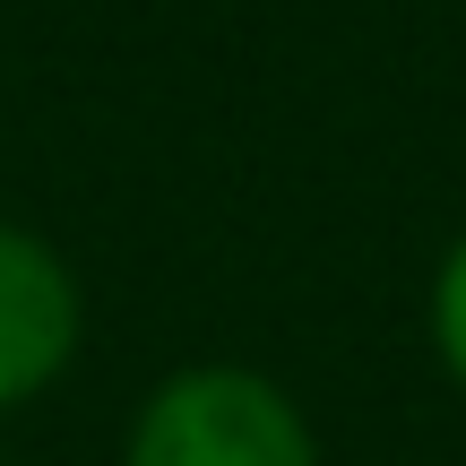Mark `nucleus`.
<instances>
[{
  "label": "nucleus",
  "instance_id": "nucleus-3",
  "mask_svg": "<svg viewBox=\"0 0 466 466\" xmlns=\"http://www.w3.org/2000/svg\"><path fill=\"white\" fill-rule=\"evenodd\" d=\"M432 354L466 389V233L450 242V259H441V277H432Z\"/></svg>",
  "mask_w": 466,
  "mask_h": 466
},
{
  "label": "nucleus",
  "instance_id": "nucleus-1",
  "mask_svg": "<svg viewBox=\"0 0 466 466\" xmlns=\"http://www.w3.org/2000/svg\"><path fill=\"white\" fill-rule=\"evenodd\" d=\"M121 466H319V441L268 371L190 363L138 406Z\"/></svg>",
  "mask_w": 466,
  "mask_h": 466
},
{
  "label": "nucleus",
  "instance_id": "nucleus-2",
  "mask_svg": "<svg viewBox=\"0 0 466 466\" xmlns=\"http://www.w3.org/2000/svg\"><path fill=\"white\" fill-rule=\"evenodd\" d=\"M78 354V277L26 225H0V415L44 398Z\"/></svg>",
  "mask_w": 466,
  "mask_h": 466
}]
</instances>
